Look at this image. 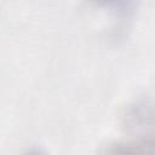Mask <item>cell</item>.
<instances>
[{
    "label": "cell",
    "instance_id": "obj_2",
    "mask_svg": "<svg viewBox=\"0 0 155 155\" xmlns=\"http://www.w3.org/2000/svg\"><path fill=\"white\" fill-rule=\"evenodd\" d=\"M24 155H46V153L40 149H31V150L27 151Z\"/></svg>",
    "mask_w": 155,
    "mask_h": 155
},
{
    "label": "cell",
    "instance_id": "obj_1",
    "mask_svg": "<svg viewBox=\"0 0 155 155\" xmlns=\"http://www.w3.org/2000/svg\"><path fill=\"white\" fill-rule=\"evenodd\" d=\"M140 137L108 144L102 155H155V130H144Z\"/></svg>",
    "mask_w": 155,
    "mask_h": 155
}]
</instances>
